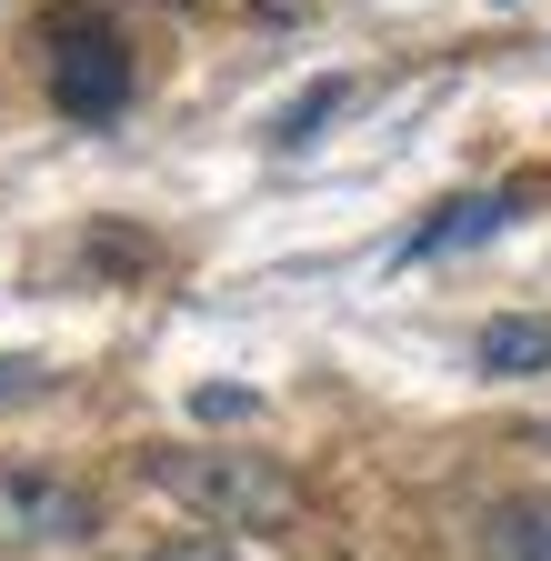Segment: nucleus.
<instances>
[{
  "label": "nucleus",
  "instance_id": "f257e3e1",
  "mask_svg": "<svg viewBox=\"0 0 551 561\" xmlns=\"http://www.w3.org/2000/svg\"><path fill=\"white\" fill-rule=\"evenodd\" d=\"M141 471H151V491H171V502L200 512L211 531H291L301 522V481L271 461V451L191 442V451H151Z\"/></svg>",
  "mask_w": 551,
  "mask_h": 561
},
{
  "label": "nucleus",
  "instance_id": "f03ea898",
  "mask_svg": "<svg viewBox=\"0 0 551 561\" xmlns=\"http://www.w3.org/2000/svg\"><path fill=\"white\" fill-rule=\"evenodd\" d=\"M41 41H50V101H60V121H111L130 101V41L101 11H50Z\"/></svg>",
  "mask_w": 551,
  "mask_h": 561
},
{
  "label": "nucleus",
  "instance_id": "7ed1b4c3",
  "mask_svg": "<svg viewBox=\"0 0 551 561\" xmlns=\"http://www.w3.org/2000/svg\"><path fill=\"white\" fill-rule=\"evenodd\" d=\"M101 531V502L60 471H0V551H71Z\"/></svg>",
  "mask_w": 551,
  "mask_h": 561
},
{
  "label": "nucleus",
  "instance_id": "20e7f679",
  "mask_svg": "<svg viewBox=\"0 0 551 561\" xmlns=\"http://www.w3.org/2000/svg\"><path fill=\"white\" fill-rule=\"evenodd\" d=\"M471 351H481L492 381H531V371H551V321H492Z\"/></svg>",
  "mask_w": 551,
  "mask_h": 561
},
{
  "label": "nucleus",
  "instance_id": "39448f33",
  "mask_svg": "<svg viewBox=\"0 0 551 561\" xmlns=\"http://www.w3.org/2000/svg\"><path fill=\"white\" fill-rule=\"evenodd\" d=\"M492 561H551V502H502L492 512Z\"/></svg>",
  "mask_w": 551,
  "mask_h": 561
},
{
  "label": "nucleus",
  "instance_id": "423d86ee",
  "mask_svg": "<svg viewBox=\"0 0 551 561\" xmlns=\"http://www.w3.org/2000/svg\"><path fill=\"white\" fill-rule=\"evenodd\" d=\"M481 231H502V201H492V191H471V201H451V210H441V221H432L422 241H411V251L432 261V251H461V241H481Z\"/></svg>",
  "mask_w": 551,
  "mask_h": 561
},
{
  "label": "nucleus",
  "instance_id": "0eeeda50",
  "mask_svg": "<svg viewBox=\"0 0 551 561\" xmlns=\"http://www.w3.org/2000/svg\"><path fill=\"white\" fill-rule=\"evenodd\" d=\"M331 111H341V81H311V91H301V101L282 111V140H311V130H321Z\"/></svg>",
  "mask_w": 551,
  "mask_h": 561
},
{
  "label": "nucleus",
  "instance_id": "6e6552de",
  "mask_svg": "<svg viewBox=\"0 0 551 561\" xmlns=\"http://www.w3.org/2000/svg\"><path fill=\"white\" fill-rule=\"evenodd\" d=\"M41 381H50V371H41V362H0V401H31V391H41Z\"/></svg>",
  "mask_w": 551,
  "mask_h": 561
},
{
  "label": "nucleus",
  "instance_id": "1a4fd4ad",
  "mask_svg": "<svg viewBox=\"0 0 551 561\" xmlns=\"http://www.w3.org/2000/svg\"><path fill=\"white\" fill-rule=\"evenodd\" d=\"M151 561H241V551H231V541H161Z\"/></svg>",
  "mask_w": 551,
  "mask_h": 561
},
{
  "label": "nucleus",
  "instance_id": "9d476101",
  "mask_svg": "<svg viewBox=\"0 0 551 561\" xmlns=\"http://www.w3.org/2000/svg\"><path fill=\"white\" fill-rule=\"evenodd\" d=\"M191 411H200V421H241V411H251V391H200Z\"/></svg>",
  "mask_w": 551,
  "mask_h": 561
}]
</instances>
